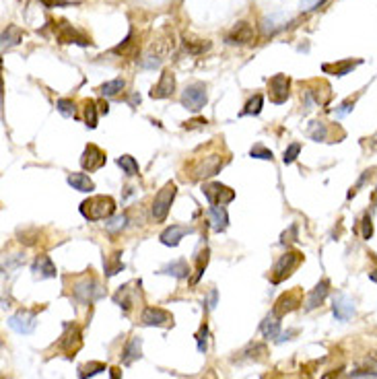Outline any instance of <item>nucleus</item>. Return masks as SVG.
I'll return each mask as SVG.
<instances>
[{
	"label": "nucleus",
	"instance_id": "nucleus-19",
	"mask_svg": "<svg viewBox=\"0 0 377 379\" xmlns=\"http://www.w3.org/2000/svg\"><path fill=\"white\" fill-rule=\"evenodd\" d=\"M143 340L136 336V338H132L128 344L124 346V350H122V354H120V358H122V363L128 367V365H132L134 361H138L141 356H143Z\"/></svg>",
	"mask_w": 377,
	"mask_h": 379
},
{
	"label": "nucleus",
	"instance_id": "nucleus-6",
	"mask_svg": "<svg viewBox=\"0 0 377 379\" xmlns=\"http://www.w3.org/2000/svg\"><path fill=\"white\" fill-rule=\"evenodd\" d=\"M72 295H74L76 301L87 305V303H93V301L101 299L103 297V289H101V285L93 276H89V278H85V281H81V283H76L72 287Z\"/></svg>",
	"mask_w": 377,
	"mask_h": 379
},
{
	"label": "nucleus",
	"instance_id": "nucleus-2",
	"mask_svg": "<svg viewBox=\"0 0 377 379\" xmlns=\"http://www.w3.org/2000/svg\"><path fill=\"white\" fill-rule=\"evenodd\" d=\"M175 194H177V188H175V184H173V182L165 184V186L159 190V194L155 196L153 206H151V214H153L155 223H163V221L167 218V214H169V208H171V202H173Z\"/></svg>",
	"mask_w": 377,
	"mask_h": 379
},
{
	"label": "nucleus",
	"instance_id": "nucleus-33",
	"mask_svg": "<svg viewBox=\"0 0 377 379\" xmlns=\"http://www.w3.org/2000/svg\"><path fill=\"white\" fill-rule=\"evenodd\" d=\"M307 136L315 143H324L328 141V126L324 122H311L309 130H307Z\"/></svg>",
	"mask_w": 377,
	"mask_h": 379
},
{
	"label": "nucleus",
	"instance_id": "nucleus-11",
	"mask_svg": "<svg viewBox=\"0 0 377 379\" xmlns=\"http://www.w3.org/2000/svg\"><path fill=\"white\" fill-rule=\"evenodd\" d=\"M56 39H58L60 44H78V46H83V48L91 46V42H89L83 33H78L72 25H68L66 21H62V23L56 25Z\"/></svg>",
	"mask_w": 377,
	"mask_h": 379
},
{
	"label": "nucleus",
	"instance_id": "nucleus-45",
	"mask_svg": "<svg viewBox=\"0 0 377 379\" xmlns=\"http://www.w3.org/2000/svg\"><path fill=\"white\" fill-rule=\"evenodd\" d=\"M132 39H134V33L130 31V33H128V37H126V39H124V42H122L120 46H115V48H113L111 52H113V54H128V50H130V46L134 44Z\"/></svg>",
	"mask_w": 377,
	"mask_h": 379
},
{
	"label": "nucleus",
	"instance_id": "nucleus-40",
	"mask_svg": "<svg viewBox=\"0 0 377 379\" xmlns=\"http://www.w3.org/2000/svg\"><path fill=\"white\" fill-rule=\"evenodd\" d=\"M126 223H128V216H126V214H115V216L105 221V229L109 233H117V231H122L126 227Z\"/></svg>",
	"mask_w": 377,
	"mask_h": 379
},
{
	"label": "nucleus",
	"instance_id": "nucleus-43",
	"mask_svg": "<svg viewBox=\"0 0 377 379\" xmlns=\"http://www.w3.org/2000/svg\"><path fill=\"white\" fill-rule=\"evenodd\" d=\"M249 157H254V159H264V161H272V151L266 149L264 145H254V147H251V151H249Z\"/></svg>",
	"mask_w": 377,
	"mask_h": 379
},
{
	"label": "nucleus",
	"instance_id": "nucleus-27",
	"mask_svg": "<svg viewBox=\"0 0 377 379\" xmlns=\"http://www.w3.org/2000/svg\"><path fill=\"white\" fill-rule=\"evenodd\" d=\"M241 356L239 358H245V361H260L264 354H266V346L264 344H260V342H251V344H247L241 352H239Z\"/></svg>",
	"mask_w": 377,
	"mask_h": 379
},
{
	"label": "nucleus",
	"instance_id": "nucleus-15",
	"mask_svg": "<svg viewBox=\"0 0 377 379\" xmlns=\"http://www.w3.org/2000/svg\"><path fill=\"white\" fill-rule=\"evenodd\" d=\"M141 322L145 326H167L169 322H173V317H171V313H167L161 307H145Z\"/></svg>",
	"mask_w": 377,
	"mask_h": 379
},
{
	"label": "nucleus",
	"instance_id": "nucleus-28",
	"mask_svg": "<svg viewBox=\"0 0 377 379\" xmlns=\"http://www.w3.org/2000/svg\"><path fill=\"white\" fill-rule=\"evenodd\" d=\"M128 293H130V285H124V287H120V291L113 295L115 305H120L124 313H128V311L132 309V297H130Z\"/></svg>",
	"mask_w": 377,
	"mask_h": 379
},
{
	"label": "nucleus",
	"instance_id": "nucleus-53",
	"mask_svg": "<svg viewBox=\"0 0 377 379\" xmlns=\"http://www.w3.org/2000/svg\"><path fill=\"white\" fill-rule=\"evenodd\" d=\"M287 237H291V241H295V239H297V227H295V225L289 229V233H287V231L283 233V237H281V243H285V241H287Z\"/></svg>",
	"mask_w": 377,
	"mask_h": 379
},
{
	"label": "nucleus",
	"instance_id": "nucleus-24",
	"mask_svg": "<svg viewBox=\"0 0 377 379\" xmlns=\"http://www.w3.org/2000/svg\"><path fill=\"white\" fill-rule=\"evenodd\" d=\"M260 332L264 334V338H276L281 334V322H279V315L276 313H270L264 317V322L260 324Z\"/></svg>",
	"mask_w": 377,
	"mask_h": 379
},
{
	"label": "nucleus",
	"instance_id": "nucleus-58",
	"mask_svg": "<svg viewBox=\"0 0 377 379\" xmlns=\"http://www.w3.org/2000/svg\"><path fill=\"white\" fill-rule=\"evenodd\" d=\"M375 200H377V188H375Z\"/></svg>",
	"mask_w": 377,
	"mask_h": 379
},
{
	"label": "nucleus",
	"instance_id": "nucleus-25",
	"mask_svg": "<svg viewBox=\"0 0 377 379\" xmlns=\"http://www.w3.org/2000/svg\"><path fill=\"white\" fill-rule=\"evenodd\" d=\"M68 184L72 186V190H78V192H93L95 190V184L87 173H70Z\"/></svg>",
	"mask_w": 377,
	"mask_h": 379
},
{
	"label": "nucleus",
	"instance_id": "nucleus-38",
	"mask_svg": "<svg viewBox=\"0 0 377 379\" xmlns=\"http://www.w3.org/2000/svg\"><path fill=\"white\" fill-rule=\"evenodd\" d=\"M83 115H85V124L89 126V128H95V126H97V103L95 101H87L85 109H83Z\"/></svg>",
	"mask_w": 377,
	"mask_h": 379
},
{
	"label": "nucleus",
	"instance_id": "nucleus-47",
	"mask_svg": "<svg viewBox=\"0 0 377 379\" xmlns=\"http://www.w3.org/2000/svg\"><path fill=\"white\" fill-rule=\"evenodd\" d=\"M373 237V223H371V216L365 214L363 216V239H371Z\"/></svg>",
	"mask_w": 377,
	"mask_h": 379
},
{
	"label": "nucleus",
	"instance_id": "nucleus-7",
	"mask_svg": "<svg viewBox=\"0 0 377 379\" xmlns=\"http://www.w3.org/2000/svg\"><path fill=\"white\" fill-rule=\"evenodd\" d=\"M202 194L206 196V200L212 206H225V204H229V202L235 200V192L231 188H227L225 184H219V182L204 184L202 186Z\"/></svg>",
	"mask_w": 377,
	"mask_h": 379
},
{
	"label": "nucleus",
	"instance_id": "nucleus-32",
	"mask_svg": "<svg viewBox=\"0 0 377 379\" xmlns=\"http://www.w3.org/2000/svg\"><path fill=\"white\" fill-rule=\"evenodd\" d=\"M21 37H23V35H21V29L15 27V25H9V27L3 31V48L9 50V48L21 44Z\"/></svg>",
	"mask_w": 377,
	"mask_h": 379
},
{
	"label": "nucleus",
	"instance_id": "nucleus-3",
	"mask_svg": "<svg viewBox=\"0 0 377 379\" xmlns=\"http://www.w3.org/2000/svg\"><path fill=\"white\" fill-rule=\"evenodd\" d=\"M301 262H303V254L297 249H291V251H287V254H283L279 258V262L274 264V268H272V283L279 285L285 278H289Z\"/></svg>",
	"mask_w": 377,
	"mask_h": 379
},
{
	"label": "nucleus",
	"instance_id": "nucleus-16",
	"mask_svg": "<svg viewBox=\"0 0 377 379\" xmlns=\"http://www.w3.org/2000/svg\"><path fill=\"white\" fill-rule=\"evenodd\" d=\"M31 272L35 278H54L56 276V266L50 256H37L35 262L31 264Z\"/></svg>",
	"mask_w": 377,
	"mask_h": 379
},
{
	"label": "nucleus",
	"instance_id": "nucleus-36",
	"mask_svg": "<svg viewBox=\"0 0 377 379\" xmlns=\"http://www.w3.org/2000/svg\"><path fill=\"white\" fill-rule=\"evenodd\" d=\"M124 78H113V81H109V83H103L101 87H99V93L103 95V97H113V95H117L122 89H124Z\"/></svg>",
	"mask_w": 377,
	"mask_h": 379
},
{
	"label": "nucleus",
	"instance_id": "nucleus-35",
	"mask_svg": "<svg viewBox=\"0 0 377 379\" xmlns=\"http://www.w3.org/2000/svg\"><path fill=\"white\" fill-rule=\"evenodd\" d=\"M103 268H105V276H113L117 272L124 270V264L120 260V254H113L109 258H103Z\"/></svg>",
	"mask_w": 377,
	"mask_h": 379
},
{
	"label": "nucleus",
	"instance_id": "nucleus-50",
	"mask_svg": "<svg viewBox=\"0 0 377 379\" xmlns=\"http://www.w3.org/2000/svg\"><path fill=\"white\" fill-rule=\"evenodd\" d=\"M352 105H354V101H352V99H348V101L340 103V105H338V109H336V115H344V113H348V111L352 109Z\"/></svg>",
	"mask_w": 377,
	"mask_h": 379
},
{
	"label": "nucleus",
	"instance_id": "nucleus-37",
	"mask_svg": "<svg viewBox=\"0 0 377 379\" xmlns=\"http://www.w3.org/2000/svg\"><path fill=\"white\" fill-rule=\"evenodd\" d=\"M64 328H66V334H64V340H62V346H64L66 350H70V348H72V346H70L72 342H74L76 346L81 344V332H78V330H76L74 326H70V324H66Z\"/></svg>",
	"mask_w": 377,
	"mask_h": 379
},
{
	"label": "nucleus",
	"instance_id": "nucleus-41",
	"mask_svg": "<svg viewBox=\"0 0 377 379\" xmlns=\"http://www.w3.org/2000/svg\"><path fill=\"white\" fill-rule=\"evenodd\" d=\"M208 256H210L208 249H202L200 254H198V258H196V276H194V283L200 281V276H202V272H204V268H206V264H208Z\"/></svg>",
	"mask_w": 377,
	"mask_h": 379
},
{
	"label": "nucleus",
	"instance_id": "nucleus-54",
	"mask_svg": "<svg viewBox=\"0 0 377 379\" xmlns=\"http://www.w3.org/2000/svg\"><path fill=\"white\" fill-rule=\"evenodd\" d=\"M340 371H342V369H334V371L322 375V379H338V377H340Z\"/></svg>",
	"mask_w": 377,
	"mask_h": 379
},
{
	"label": "nucleus",
	"instance_id": "nucleus-46",
	"mask_svg": "<svg viewBox=\"0 0 377 379\" xmlns=\"http://www.w3.org/2000/svg\"><path fill=\"white\" fill-rule=\"evenodd\" d=\"M324 3H326V0H301V11L303 13H309L313 9H320Z\"/></svg>",
	"mask_w": 377,
	"mask_h": 379
},
{
	"label": "nucleus",
	"instance_id": "nucleus-8",
	"mask_svg": "<svg viewBox=\"0 0 377 379\" xmlns=\"http://www.w3.org/2000/svg\"><path fill=\"white\" fill-rule=\"evenodd\" d=\"M223 165H225L223 157H219V155H208V157H204V159H200V161L194 163V167H192V177H194V179L212 177V175H216V173L223 169Z\"/></svg>",
	"mask_w": 377,
	"mask_h": 379
},
{
	"label": "nucleus",
	"instance_id": "nucleus-56",
	"mask_svg": "<svg viewBox=\"0 0 377 379\" xmlns=\"http://www.w3.org/2000/svg\"><path fill=\"white\" fill-rule=\"evenodd\" d=\"M369 278H371L373 283H377V270H373V272H369Z\"/></svg>",
	"mask_w": 377,
	"mask_h": 379
},
{
	"label": "nucleus",
	"instance_id": "nucleus-48",
	"mask_svg": "<svg viewBox=\"0 0 377 379\" xmlns=\"http://www.w3.org/2000/svg\"><path fill=\"white\" fill-rule=\"evenodd\" d=\"M206 124H208V122H206L204 117H194V119H190V122L184 124V128H186V130H196V128H204Z\"/></svg>",
	"mask_w": 377,
	"mask_h": 379
},
{
	"label": "nucleus",
	"instance_id": "nucleus-5",
	"mask_svg": "<svg viewBox=\"0 0 377 379\" xmlns=\"http://www.w3.org/2000/svg\"><path fill=\"white\" fill-rule=\"evenodd\" d=\"M208 101V95H206V85L204 83H194L190 87L184 89L182 93V105L190 111H200Z\"/></svg>",
	"mask_w": 377,
	"mask_h": 379
},
{
	"label": "nucleus",
	"instance_id": "nucleus-49",
	"mask_svg": "<svg viewBox=\"0 0 377 379\" xmlns=\"http://www.w3.org/2000/svg\"><path fill=\"white\" fill-rule=\"evenodd\" d=\"M206 324L202 326V330H200V334H198V350L200 352H206Z\"/></svg>",
	"mask_w": 377,
	"mask_h": 379
},
{
	"label": "nucleus",
	"instance_id": "nucleus-4",
	"mask_svg": "<svg viewBox=\"0 0 377 379\" xmlns=\"http://www.w3.org/2000/svg\"><path fill=\"white\" fill-rule=\"evenodd\" d=\"M169 52H173V39L169 42V39H165V42H155L147 52H145V56L141 58V66L143 68H147V70H155V68H159L161 66V62L165 60V56L169 54Z\"/></svg>",
	"mask_w": 377,
	"mask_h": 379
},
{
	"label": "nucleus",
	"instance_id": "nucleus-14",
	"mask_svg": "<svg viewBox=\"0 0 377 379\" xmlns=\"http://www.w3.org/2000/svg\"><path fill=\"white\" fill-rule=\"evenodd\" d=\"M173 91H175V76H173V72L163 70L159 83L151 89V97L153 99H165V97H171Z\"/></svg>",
	"mask_w": 377,
	"mask_h": 379
},
{
	"label": "nucleus",
	"instance_id": "nucleus-42",
	"mask_svg": "<svg viewBox=\"0 0 377 379\" xmlns=\"http://www.w3.org/2000/svg\"><path fill=\"white\" fill-rule=\"evenodd\" d=\"M56 109H58L64 117H74V111H76V107H74V103H72L70 99H58V101H56Z\"/></svg>",
	"mask_w": 377,
	"mask_h": 379
},
{
	"label": "nucleus",
	"instance_id": "nucleus-55",
	"mask_svg": "<svg viewBox=\"0 0 377 379\" xmlns=\"http://www.w3.org/2000/svg\"><path fill=\"white\" fill-rule=\"evenodd\" d=\"M130 103H132V105L141 103V97H138V95H132V97H130Z\"/></svg>",
	"mask_w": 377,
	"mask_h": 379
},
{
	"label": "nucleus",
	"instance_id": "nucleus-52",
	"mask_svg": "<svg viewBox=\"0 0 377 379\" xmlns=\"http://www.w3.org/2000/svg\"><path fill=\"white\" fill-rule=\"evenodd\" d=\"M44 5L48 7H70L72 3H68V0H42Z\"/></svg>",
	"mask_w": 377,
	"mask_h": 379
},
{
	"label": "nucleus",
	"instance_id": "nucleus-17",
	"mask_svg": "<svg viewBox=\"0 0 377 379\" xmlns=\"http://www.w3.org/2000/svg\"><path fill=\"white\" fill-rule=\"evenodd\" d=\"M328 293H330V281L328 278H324V281H320L318 285H315V289L309 293V297H307V311H313L315 307H320L322 303H324V299L328 297Z\"/></svg>",
	"mask_w": 377,
	"mask_h": 379
},
{
	"label": "nucleus",
	"instance_id": "nucleus-31",
	"mask_svg": "<svg viewBox=\"0 0 377 379\" xmlns=\"http://www.w3.org/2000/svg\"><path fill=\"white\" fill-rule=\"evenodd\" d=\"M285 27V19L281 15H270L262 21V31L264 35H274L276 31H281Z\"/></svg>",
	"mask_w": 377,
	"mask_h": 379
},
{
	"label": "nucleus",
	"instance_id": "nucleus-21",
	"mask_svg": "<svg viewBox=\"0 0 377 379\" xmlns=\"http://www.w3.org/2000/svg\"><path fill=\"white\" fill-rule=\"evenodd\" d=\"M297 307H299V295H297V293H287V295H283V297L276 301L272 313H276L279 317H283L285 313H289V311H293V309H297Z\"/></svg>",
	"mask_w": 377,
	"mask_h": 379
},
{
	"label": "nucleus",
	"instance_id": "nucleus-18",
	"mask_svg": "<svg viewBox=\"0 0 377 379\" xmlns=\"http://www.w3.org/2000/svg\"><path fill=\"white\" fill-rule=\"evenodd\" d=\"M332 311H334V315H336L338 322H348V320L354 315V303H352L348 297L340 295V297L334 299Z\"/></svg>",
	"mask_w": 377,
	"mask_h": 379
},
{
	"label": "nucleus",
	"instance_id": "nucleus-13",
	"mask_svg": "<svg viewBox=\"0 0 377 379\" xmlns=\"http://www.w3.org/2000/svg\"><path fill=\"white\" fill-rule=\"evenodd\" d=\"M254 37H256V33H254V27H251L249 23H245V21H239L229 33H227V44H231V46H243V44H251L254 42Z\"/></svg>",
	"mask_w": 377,
	"mask_h": 379
},
{
	"label": "nucleus",
	"instance_id": "nucleus-29",
	"mask_svg": "<svg viewBox=\"0 0 377 379\" xmlns=\"http://www.w3.org/2000/svg\"><path fill=\"white\" fill-rule=\"evenodd\" d=\"M115 163L122 167V171H124L126 175H130V177H134V175H138V173H141L138 161H136L134 157H130V155H122V157H117V161H115Z\"/></svg>",
	"mask_w": 377,
	"mask_h": 379
},
{
	"label": "nucleus",
	"instance_id": "nucleus-51",
	"mask_svg": "<svg viewBox=\"0 0 377 379\" xmlns=\"http://www.w3.org/2000/svg\"><path fill=\"white\" fill-rule=\"evenodd\" d=\"M369 175H371V171H365V173L361 175V179L356 182V186H354V188H350V192H348V198H352V196H354V194L359 192V188H361V186H363V184L367 182V177H369Z\"/></svg>",
	"mask_w": 377,
	"mask_h": 379
},
{
	"label": "nucleus",
	"instance_id": "nucleus-34",
	"mask_svg": "<svg viewBox=\"0 0 377 379\" xmlns=\"http://www.w3.org/2000/svg\"><path fill=\"white\" fill-rule=\"evenodd\" d=\"M262 105H264V97L262 95H254L245 103V107L241 109L239 115H258L262 111Z\"/></svg>",
	"mask_w": 377,
	"mask_h": 379
},
{
	"label": "nucleus",
	"instance_id": "nucleus-10",
	"mask_svg": "<svg viewBox=\"0 0 377 379\" xmlns=\"http://www.w3.org/2000/svg\"><path fill=\"white\" fill-rule=\"evenodd\" d=\"M35 324H37V313L35 311H25V309L17 311L9 320V326L19 334H31L35 330Z\"/></svg>",
	"mask_w": 377,
	"mask_h": 379
},
{
	"label": "nucleus",
	"instance_id": "nucleus-44",
	"mask_svg": "<svg viewBox=\"0 0 377 379\" xmlns=\"http://www.w3.org/2000/svg\"><path fill=\"white\" fill-rule=\"evenodd\" d=\"M299 153H301V145L299 143H293V145H289L287 147V151H285V155H283V161H285V165H291L297 157H299Z\"/></svg>",
	"mask_w": 377,
	"mask_h": 379
},
{
	"label": "nucleus",
	"instance_id": "nucleus-22",
	"mask_svg": "<svg viewBox=\"0 0 377 379\" xmlns=\"http://www.w3.org/2000/svg\"><path fill=\"white\" fill-rule=\"evenodd\" d=\"M208 214H210L212 229H214L216 233H221V231H225V229H227V225H229V214H227L225 206H210Z\"/></svg>",
	"mask_w": 377,
	"mask_h": 379
},
{
	"label": "nucleus",
	"instance_id": "nucleus-9",
	"mask_svg": "<svg viewBox=\"0 0 377 379\" xmlns=\"http://www.w3.org/2000/svg\"><path fill=\"white\" fill-rule=\"evenodd\" d=\"M289 87H291V81L287 74H274L270 81H268V95H270V101L281 105L289 99Z\"/></svg>",
	"mask_w": 377,
	"mask_h": 379
},
{
	"label": "nucleus",
	"instance_id": "nucleus-26",
	"mask_svg": "<svg viewBox=\"0 0 377 379\" xmlns=\"http://www.w3.org/2000/svg\"><path fill=\"white\" fill-rule=\"evenodd\" d=\"M361 62H363V60H354V62H352V60H344V62H338V64H324L322 70H324V72H334L336 76H344V74H348L354 66H359Z\"/></svg>",
	"mask_w": 377,
	"mask_h": 379
},
{
	"label": "nucleus",
	"instance_id": "nucleus-1",
	"mask_svg": "<svg viewBox=\"0 0 377 379\" xmlns=\"http://www.w3.org/2000/svg\"><path fill=\"white\" fill-rule=\"evenodd\" d=\"M78 210L87 221H107L115 212V202L111 196H91L81 202Z\"/></svg>",
	"mask_w": 377,
	"mask_h": 379
},
{
	"label": "nucleus",
	"instance_id": "nucleus-12",
	"mask_svg": "<svg viewBox=\"0 0 377 379\" xmlns=\"http://www.w3.org/2000/svg\"><path fill=\"white\" fill-rule=\"evenodd\" d=\"M105 161H107V157H105V153L99 147L87 145V149H85V153L81 157V167L85 171H97V169H101L105 165Z\"/></svg>",
	"mask_w": 377,
	"mask_h": 379
},
{
	"label": "nucleus",
	"instance_id": "nucleus-20",
	"mask_svg": "<svg viewBox=\"0 0 377 379\" xmlns=\"http://www.w3.org/2000/svg\"><path fill=\"white\" fill-rule=\"evenodd\" d=\"M186 233H190V229H186V227H180V225H171V227H167L163 233H161V243L163 245H169V247H175V245H180V241L184 239V235Z\"/></svg>",
	"mask_w": 377,
	"mask_h": 379
},
{
	"label": "nucleus",
	"instance_id": "nucleus-23",
	"mask_svg": "<svg viewBox=\"0 0 377 379\" xmlns=\"http://www.w3.org/2000/svg\"><path fill=\"white\" fill-rule=\"evenodd\" d=\"M161 274H169L173 278H188L190 274V268H188V262L186 260H175V262H169L161 268Z\"/></svg>",
	"mask_w": 377,
	"mask_h": 379
},
{
	"label": "nucleus",
	"instance_id": "nucleus-30",
	"mask_svg": "<svg viewBox=\"0 0 377 379\" xmlns=\"http://www.w3.org/2000/svg\"><path fill=\"white\" fill-rule=\"evenodd\" d=\"M184 48H186L190 54L198 56V54H204V52L210 50V42H206V39H196V37H184Z\"/></svg>",
	"mask_w": 377,
	"mask_h": 379
},
{
	"label": "nucleus",
	"instance_id": "nucleus-57",
	"mask_svg": "<svg viewBox=\"0 0 377 379\" xmlns=\"http://www.w3.org/2000/svg\"><path fill=\"white\" fill-rule=\"evenodd\" d=\"M109 379H120V377H117V371H115V369H111V375H109Z\"/></svg>",
	"mask_w": 377,
	"mask_h": 379
},
{
	"label": "nucleus",
	"instance_id": "nucleus-39",
	"mask_svg": "<svg viewBox=\"0 0 377 379\" xmlns=\"http://www.w3.org/2000/svg\"><path fill=\"white\" fill-rule=\"evenodd\" d=\"M101 371H105V365L103 363H87V365L78 367V377L81 379H87V377H93V375H97Z\"/></svg>",
	"mask_w": 377,
	"mask_h": 379
}]
</instances>
